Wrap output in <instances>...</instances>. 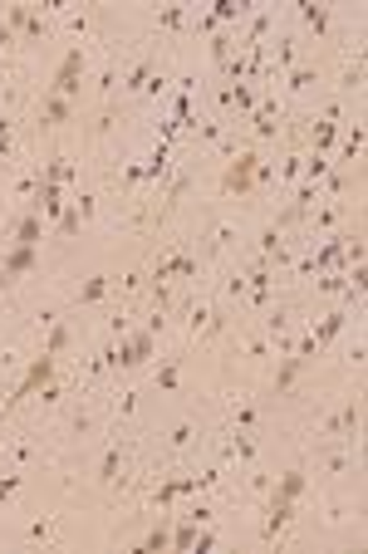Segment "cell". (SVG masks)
Segmentation results:
<instances>
[{
	"mask_svg": "<svg viewBox=\"0 0 368 554\" xmlns=\"http://www.w3.org/2000/svg\"><path fill=\"white\" fill-rule=\"evenodd\" d=\"M255 172H260V157H255V152H241V157L231 162V167H226V182H221V187L241 196V192L255 182Z\"/></svg>",
	"mask_w": 368,
	"mask_h": 554,
	"instance_id": "obj_1",
	"label": "cell"
},
{
	"mask_svg": "<svg viewBox=\"0 0 368 554\" xmlns=\"http://www.w3.org/2000/svg\"><path fill=\"white\" fill-rule=\"evenodd\" d=\"M74 118V103L64 98V93H49L44 103H39V128H59V123H69Z\"/></svg>",
	"mask_w": 368,
	"mask_h": 554,
	"instance_id": "obj_2",
	"label": "cell"
},
{
	"mask_svg": "<svg viewBox=\"0 0 368 554\" xmlns=\"http://www.w3.org/2000/svg\"><path fill=\"white\" fill-rule=\"evenodd\" d=\"M35 250H39V246H15V250H10V260H6V270H0V285L15 280V275H25V270L35 265Z\"/></svg>",
	"mask_w": 368,
	"mask_h": 554,
	"instance_id": "obj_3",
	"label": "cell"
},
{
	"mask_svg": "<svg viewBox=\"0 0 368 554\" xmlns=\"http://www.w3.org/2000/svg\"><path fill=\"white\" fill-rule=\"evenodd\" d=\"M109 290H113V280H109V275H89V280L79 285V295H74V304H98Z\"/></svg>",
	"mask_w": 368,
	"mask_h": 554,
	"instance_id": "obj_4",
	"label": "cell"
},
{
	"mask_svg": "<svg viewBox=\"0 0 368 554\" xmlns=\"http://www.w3.org/2000/svg\"><path fill=\"white\" fill-rule=\"evenodd\" d=\"M49 378H55V358L39 353V363H35V368L25 373V382H20V398H25V393H35V387H44Z\"/></svg>",
	"mask_w": 368,
	"mask_h": 554,
	"instance_id": "obj_5",
	"label": "cell"
},
{
	"mask_svg": "<svg viewBox=\"0 0 368 554\" xmlns=\"http://www.w3.org/2000/svg\"><path fill=\"white\" fill-rule=\"evenodd\" d=\"M300 363H304V358H295V353H285V358H280V368H275V393H285V387L295 382Z\"/></svg>",
	"mask_w": 368,
	"mask_h": 554,
	"instance_id": "obj_6",
	"label": "cell"
},
{
	"mask_svg": "<svg viewBox=\"0 0 368 554\" xmlns=\"http://www.w3.org/2000/svg\"><path fill=\"white\" fill-rule=\"evenodd\" d=\"M118 466H123V456H118V447H109V452H103V461H98V481L113 486V481H118Z\"/></svg>",
	"mask_w": 368,
	"mask_h": 554,
	"instance_id": "obj_7",
	"label": "cell"
},
{
	"mask_svg": "<svg viewBox=\"0 0 368 554\" xmlns=\"http://www.w3.org/2000/svg\"><path fill=\"white\" fill-rule=\"evenodd\" d=\"M300 490H304V471H285V481L275 486V501H295Z\"/></svg>",
	"mask_w": 368,
	"mask_h": 554,
	"instance_id": "obj_8",
	"label": "cell"
},
{
	"mask_svg": "<svg viewBox=\"0 0 368 554\" xmlns=\"http://www.w3.org/2000/svg\"><path fill=\"white\" fill-rule=\"evenodd\" d=\"M300 15H304V25H314V30H329V10H324V6H314V0H304Z\"/></svg>",
	"mask_w": 368,
	"mask_h": 554,
	"instance_id": "obj_9",
	"label": "cell"
},
{
	"mask_svg": "<svg viewBox=\"0 0 368 554\" xmlns=\"http://www.w3.org/2000/svg\"><path fill=\"white\" fill-rule=\"evenodd\" d=\"M64 349H69V324H55V334H49V344H44V353H49V358H59Z\"/></svg>",
	"mask_w": 368,
	"mask_h": 554,
	"instance_id": "obj_10",
	"label": "cell"
},
{
	"mask_svg": "<svg viewBox=\"0 0 368 554\" xmlns=\"http://www.w3.org/2000/svg\"><path fill=\"white\" fill-rule=\"evenodd\" d=\"M157 387H177V358H167L163 368H157Z\"/></svg>",
	"mask_w": 368,
	"mask_h": 554,
	"instance_id": "obj_11",
	"label": "cell"
},
{
	"mask_svg": "<svg viewBox=\"0 0 368 554\" xmlns=\"http://www.w3.org/2000/svg\"><path fill=\"white\" fill-rule=\"evenodd\" d=\"M10 118H0V162H10Z\"/></svg>",
	"mask_w": 368,
	"mask_h": 554,
	"instance_id": "obj_12",
	"label": "cell"
},
{
	"mask_svg": "<svg viewBox=\"0 0 368 554\" xmlns=\"http://www.w3.org/2000/svg\"><path fill=\"white\" fill-rule=\"evenodd\" d=\"M182 20H187V15H182V10H177V6H167V10H163V15H157V25H167V30H177V25H182Z\"/></svg>",
	"mask_w": 368,
	"mask_h": 554,
	"instance_id": "obj_13",
	"label": "cell"
},
{
	"mask_svg": "<svg viewBox=\"0 0 368 554\" xmlns=\"http://www.w3.org/2000/svg\"><path fill=\"white\" fill-rule=\"evenodd\" d=\"M358 147H363V128H358V123H353V133H349V138H344V157H353V152H358Z\"/></svg>",
	"mask_w": 368,
	"mask_h": 554,
	"instance_id": "obj_14",
	"label": "cell"
},
{
	"mask_svg": "<svg viewBox=\"0 0 368 554\" xmlns=\"http://www.w3.org/2000/svg\"><path fill=\"white\" fill-rule=\"evenodd\" d=\"M187 441H192V422H177L172 427V447H187Z\"/></svg>",
	"mask_w": 368,
	"mask_h": 554,
	"instance_id": "obj_15",
	"label": "cell"
},
{
	"mask_svg": "<svg viewBox=\"0 0 368 554\" xmlns=\"http://www.w3.org/2000/svg\"><path fill=\"white\" fill-rule=\"evenodd\" d=\"M15 486H20V476H10V481H0V501H10V495H15Z\"/></svg>",
	"mask_w": 368,
	"mask_h": 554,
	"instance_id": "obj_16",
	"label": "cell"
}]
</instances>
